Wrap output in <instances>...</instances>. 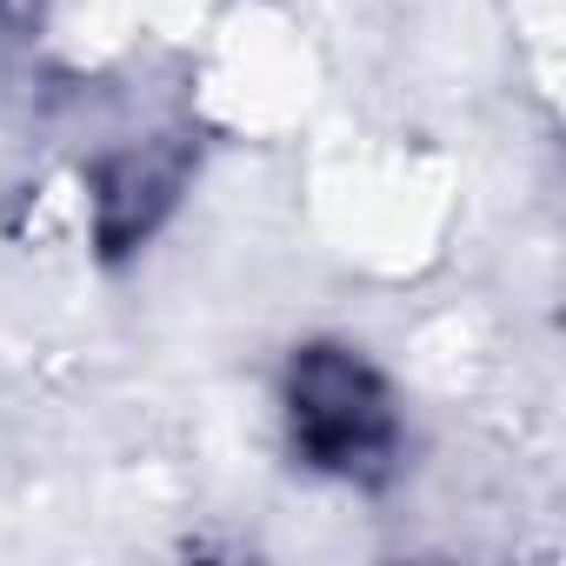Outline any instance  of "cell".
Returning a JSON list of instances; mask_svg holds the SVG:
<instances>
[{
  "label": "cell",
  "instance_id": "cell-1",
  "mask_svg": "<svg viewBox=\"0 0 566 566\" xmlns=\"http://www.w3.org/2000/svg\"><path fill=\"white\" fill-rule=\"evenodd\" d=\"M287 433L294 453L321 473L367 480L394 453V400L387 380L354 347H307L287 374Z\"/></svg>",
  "mask_w": 566,
  "mask_h": 566
}]
</instances>
